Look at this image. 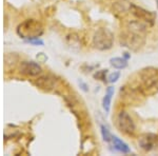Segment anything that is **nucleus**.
<instances>
[{
  "mask_svg": "<svg viewBox=\"0 0 158 156\" xmlns=\"http://www.w3.org/2000/svg\"><path fill=\"white\" fill-rule=\"evenodd\" d=\"M17 33L19 36L24 39H35V38H39L43 33L42 25L38 21L34 19H29L22 22L21 24L17 29Z\"/></svg>",
  "mask_w": 158,
  "mask_h": 156,
  "instance_id": "1",
  "label": "nucleus"
},
{
  "mask_svg": "<svg viewBox=\"0 0 158 156\" xmlns=\"http://www.w3.org/2000/svg\"><path fill=\"white\" fill-rule=\"evenodd\" d=\"M114 44V34L106 27H100L93 36V45L98 51H108Z\"/></svg>",
  "mask_w": 158,
  "mask_h": 156,
  "instance_id": "2",
  "label": "nucleus"
},
{
  "mask_svg": "<svg viewBox=\"0 0 158 156\" xmlns=\"http://www.w3.org/2000/svg\"><path fill=\"white\" fill-rule=\"evenodd\" d=\"M116 124L121 133L126 135L133 136L136 132V124H135L133 118L126 111H120L117 115Z\"/></svg>",
  "mask_w": 158,
  "mask_h": 156,
  "instance_id": "3",
  "label": "nucleus"
},
{
  "mask_svg": "<svg viewBox=\"0 0 158 156\" xmlns=\"http://www.w3.org/2000/svg\"><path fill=\"white\" fill-rule=\"evenodd\" d=\"M139 76L143 86L147 89L158 88V69L149 66V68L141 70Z\"/></svg>",
  "mask_w": 158,
  "mask_h": 156,
  "instance_id": "4",
  "label": "nucleus"
},
{
  "mask_svg": "<svg viewBox=\"0 0 158 156\" xmlns=\"http://www.w3.org/2000/svg\"><path fill=\"white\" fill-rule=\"evenodd\" d=\"M130 12H131V14L133 15L135 18L144 22L148 25H153L155 22V19H156V15L153 12L148 11V10L143 9V7L138 6L133 3L130 6Z\"/></svg>",
  "mask_w": 158,
  "mask_h": 156,
  "instance_id": "5",
  "label": "nucleus"
},
{
  "mask_svg": "<svg viewBox=\"0 0 158 156\" xmlns=\"http://www.w3.org/2000/svg\"><path fill=\"white\" fill-rule=\"evenodd\" d=\"M138 144L142 150L150 152L153 149H155L158 145V136L155 134H152V133H147V134L141 135L138 138Z\"/></svg>",
  "mask_w": 158,
  "mask_h": 156,
  "instance_id": "6",
  "label": "nucleus"
},
{
  "mask_svg": "<svg viewBox=\"0 0 158 156\" xmlns=\"http://www.w3.org/2000/svg\"><path fill=\"white\" fill-rule=\"evenodd\" d=\"M41 71V66L34 61H22L20 65V73L25 76H37Z\"/></svg>",
  "mask_w": 158,
  "mask_h": 156,
  "instance_id": "7",
  "label": "nucleus"
},
{
  "mask_svg": "<svg viewBox=\"0 0 158 156\" xmlns=\"http://www.w3.org/2000/svg\"><path fill=\"white\" fill-rule=\"evenodd\" d=\"M111 142L113 144L114 149L117 150L118 152L123 153V154H128V153H131V149L123 140H121L120 138H118L117 136H113L112 137Z\"/></svg>",
  "mask_w": 158,
  "mask_h": 156,
  "instance_id": "8",
  "label": "nucleus"
},
{
  "mask_svg": "<svg viewBox=\"0 0 158 156\" xmlns=\"http://www.w3.org/2000/svg\"><path fill=\"white\" fill-rule=\"evenodd\" d=\"M114 93H115L114 86H109L106 89V95H104L102 99V108L106 111V113H109L110 110H111V102H112V98L114 96Z\"/></svg>",
  "mask_w": 158,
  "mask_h": 156,
  "instance_id": "9",
  "label": "nucleus"
},
{
  "mask_svg": "<svg viewBox=\"0 0 158 156\" xmlns=\"http://www.w3.org/2000/svg\"><path fill=\"white\" fill-rule=\"evenodd\" d=\"M110 65L117 70H122L128 66V59L122 57H114L110 59Z\"/></svg>",
  "mask_w": 158,
  "mask_h": 156,
  "instance_id": "10",
  "label": "nucleus"
},
{
  "mask_svg": "<svg viewBox=\"0 0 158 156\" xmlns=\"http://www.w3.org/2000/svg\"><path fill=\"white\" fill-rule=\"evenodd\" d=\"M100 131H101V135H102V138H103L104 141L111 142L113 135L111 134V132H110V130L108 129V127H106L104 124H101V126H100Z\"/></svg>",
  "mask_w": 158,
  "mask_h": 156,
  "instance_id": "11",
  "label": "nucleus"
},
{
  "mask_svg": "<svg viewBox=\"0 0 158 156\" xmlns=\"http://www.w3.org/2000/svg\"><path fill=\"white\" fill-rule=\"evenodd\" d=\"M119 78H120V72H113V73L109 74L106 79H108V81L110 83H114V82H116Z\"/></svg>",
  "mask_w": 158,
  "mask_h": 156,
  "instance_id": "12",
  "label": "nucleus"
},
{
  "mask_svg": "<svg viewBox=\"0 0 158 156\" xmlns=\"http://www.w3.org/2000/svg\"><path fill=\"white\" fill-rule=\"evenodd\" d=\"M106 73H108V70H101V71H98L96 74H94V78H97L99 79V80H102L106 82Z\"/></svg>",
  "mask_w": 158,
  "mask_h": 156,
  "instance_id": "13",
  "label": "nucleus"
},
{
  "mask_svg": "<svg viewBox=\"0 0 158 156\" xmlns=\"http://www.w3.org/2000/svg\"><path fill=\"white\" fill-rule=\"evenodd\" d=\"M27 42L32 43V44H34V45H42L43 44L42 40L38 39V38H35V39H30V40H27Z\"/></svg>",
  "mask_w": 158,
  "mask_h": 156,
  "instance_id": "14",
  "label": "nucleus"
}]
</instances>
